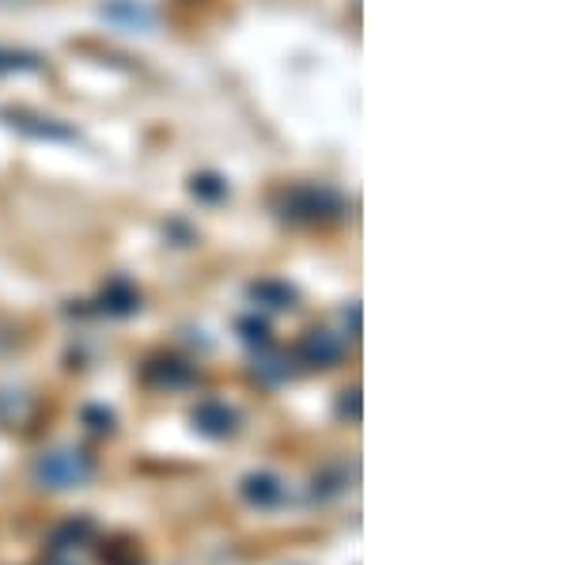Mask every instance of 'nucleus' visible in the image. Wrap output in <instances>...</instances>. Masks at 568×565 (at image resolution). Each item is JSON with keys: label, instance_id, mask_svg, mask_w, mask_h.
Here are the masks:
<instances>
[{"label": "nucleus", "instance_id": "3", "mask_svg": "<svg viewBox=\"0 0 568 565\" xmlns=\"http://www.w3.org/2000/svg\"><path fill=\"white\" fill-rule=\"evenodd\" d=\"M243 497H247L250 505H258V509H273V505L284 501V482L269 471L247 474L243 478Z\"/></svg>", "mask_w": 568, "mask_h": 565}, {"label": "nucleus", "instance_id": "8", "mask_svg": "<svg viewBox=\"0 0 568 565\" xmlns=\"http://www.w3.org/2000/svg\"><path fill=\"white\" fill-rule=\"evenodd\" d=\"M103 311H110V315H129V311H137V292L129 289L125 281H114V285L103 292Z\"/></svg>", "mask_w": 568, "mask_h": 565}, {"label": "nucleus", "instance_id": "6", "mask_svg": "<svg viewBox=\"0 0 568 565\" xmlns=\"http://www.w3.org/2000/svg\"><path fill=\"white\" fill-rule=\"evenodd\" d=\"M91 535H95V524H91L88 516H72L65 524H57L54 535H50V547L61 554V550H72L80 547V543H88Z\"/></svg>", "mask_w": 568, "mask_h": 565}, {"label": "nucleus", "instance_id": "7", "mask_svg": "<svg viewBox=\"0 0 568 565\" xmlns=\"http://www.w3.org/2000/svg\"><path fill=\"white\" fill-rule=\"evenodd\" d=\"M254 300H262L266 308H292V300H296V292L281 285V281H258L254 289H250Z\"/></svg>", "mask_w": 568, "mask_h": 565}, {"label": "nucleus", "instance_id": "4", "mask_svg": "<svg viewBox=\"0 0 568 565\" xmlns=\"http://www.w3.org/2000/svg\"><path fill=\"white\" fill-rule=\"evenodd\" d=\"M144 380L156 383V387H167V391H182V387H190L197 380V372L186 361L167 357V361H152V365L144 368Z\"/></svg>", "mask_w": 568, "mask_h": 565}, {"label": "nucleus", "instance_id": "9", "mask_svg": "<svg viewBox=\"0 0 568 565\" xmlns=\"http://www.w3.org/2000/svg\"><path fill=\"white\" fill-rule=\"evenodd\" d=\"M254 376L262 383H281L288 380V365H284V357H262V361L254 365Z\"/></svg>", "mask_w": 568, "mask_h": 565}, {"label": "nucleus", "instance_id": "12", "mask_svg": "<svg viewBox=\"0 0 568 565\" xmlns=\"http://www.w3.org/2000/svg\"><path fill=\"white\" fill-rule=\"evenodd\" d=\"M216 183H220V179H213V175H209V179H194V194H205V198H220V194H224L228 186H216Z\"/></svg>", "mask_w": 568, "mask_h": 565}, {"label": "nucleus", "instance_id": "5", "mask_svg": "<svg viewBox=\"0 0 568 565\" xmlns=\"http://www.w3.org/2000/svg\"><path fill=\"white\" fill-rule=\"evenodd\" d=\"M300 357L315 368H330V365H338L341 342L330 334V330H311V334L300 342Z\"/></svg>", "mask_w": 568, "mask_h": 565}, {"label": "nucleus", "instance_id": "10", "mask_svg": "<svg viewBox=\"0 0 568 565\" xmlns=\"http://www.w3.org/2000/svg\"><path fill=\"white\" fill-rule=\"evenodd\" d=\"M84 421H91L95 433H110V429H114V414H110V410H99V406H88V410H84Z\"/></svg>", "mask_w": 568, "mask_h": 565}, {"label": "nucleus", "instance_id": "1", "mask_svg": "<svg viewBox=\"0 0 568 565\" xmlns=\"http://www.w3.org/2000/svg\"><path fill=\"white\" fill-rule=\"evenodd\" d=\"M95 474L88 452L80 448H61V452H46L35 463V482L46 490H72V486H84Z\"/></svg>", "mask_w": 568, "mask_h": 565}, {"label": "nucleus", "instance_id": "11", "mask_svg": "<svg viewBox=\"0 0 568 565\" xmlns=\"http://www.w3.org/2000/svg\"><path fill=\"white\" fill-rule=\"evenodd\" d=\"M239 330H243V338H247V342H258V346L266 342V334H269L262 319H243V323H239Z\"/></svg>", "mask_w": 568, "mask_h": 565}, {"label": "nucleus", "instance_id": "2", "mask_svg": "<svg viewBox=\"0 0 568 565\" xmlns=\"http://www.w3.org/2000/svg\"><path fill=\"white\" fill-rule=\"evenodd\" d=\"M235 425H239V414L231 410L228 402L209 399L194 410V429L197 433H205V437H213V440L231 437V433H235Z\"/></svg>", "mask_w": 568, "mask_h": 565}, {"label": "nucleus", "instance_id": "13", "mask_svg": "<svg viewBox=\"0 0 568 565\" xmlns=\"http://www.w3.org/2000/svg\"><path fill=\"white\" fill-rule=\"evenodd\" d=\"M50 565H72V562H65V558H54V562H50Z\"/></svg>", "mask_w": 568, "mask_h": 565}]
</instances>
